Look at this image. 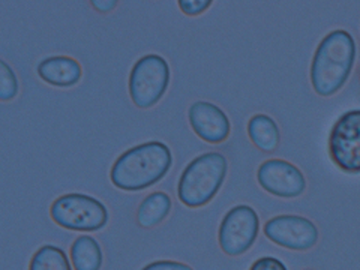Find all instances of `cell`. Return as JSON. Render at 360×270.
Segmentation results:
<instances>
[{"instance_id": "obj_2", "label": "cell", "mask_w": 360, "mask_h": 270, "mask_svg": "<svg viewBox=\"0 0 360 270\" xmlns=\"http://www.w3.org/2000/svg\"><path fill=\"white\" fill-rule=\"evenodd\" d=\"M172 149L162 141H146L123 152L115 161L110 180L127 193L144 191L168 174L173 167Z\"/></svg>"}, {"instance_id": "obj_18", "label": "cell", "mask_w": 360, "mask_h": 270, "mask_svg": "<svg viewBox=\"0 0 360 270\" xmlns=\"http://www.w3.org/2000/svg\"><path fill=\"white\" fill-rule=\"evenodd\" d=\"M250 270H288L284 262H281L279 258L272 257V255H264L257 258V260L252 263Z\"/></svg>"}, {"instance_id": "obj_12", "label": "cell", "mask_w": 360, "mask_h": 270, "mask_svg": "<svg viewBox=\"0 0 360 270\" xmlns=\"http://www.w3.org/2000/svg\"><path fill=\"white\" fill-rule=\"evenodd\" d=\"M248 137L258 150L264 153H272L278 149L281 141V131L278 123L274 117H270L264 112L254 115L248 120Z\"/></svg>"}, {"instance_id": "obj_3", "label": "cell", "mask_w": 360, "mask_h": 270, "mask_svg": "<svg viewBox=\"0 0 360 270\" xmlns=\"http://www.w3.org/2000/svg\"><path fill=\"white\" fill-rule=\"evenodd\" d=\"M229 174V160L221 152H207L194 158L177 182V198L191 209L209 205L218 195Z\"/></svg>"}, {"instance_id": "obj_4", "label": "cell", "mask_w": 360, "mask_h": 270, "mask_svg": "<svg viewBox=\"0 0 360 270\" xmlns=\"http://www.w3.org/2000/svg\"><path fill=\"white\" fill-rule=\"evenodd\" d=\"M51 219L62 229L82 233L103 230L108 224L110 213L103 201L86 194H65L53 201Z\"/></svg>"}, {"instance_id": "obj_1", "label": "cell", "mask_w": 360, "mask_h": 270, "mask_svg": "<svg viewBox=\"0 0 360 270\" xmlns=\"http://www.w3.org/2000/svg\"><path fill=\"white\" fill-rule=\"evenodd\" d=\"M356 58L357 45L350 32H329L317 45L311 60L309 80L314 92L321 98L341 92L354 70Z\"/></svg>"}, {"instance_id": "obj_8", "label": "cell", "mask_w": 360, "mask_h": 270, "mask_svg": "<svg viewBox=\"0 0 360 270\" xmlns=\"http://www.w3.org/2000/svg\"><path fill=\"white\" fill-rule=\"evenodd\" d=\"M266 238L276 246L290 251L305 252L319 243L317 224L307 217L283 213L270 218L263 227Z\"/></svg>"}, {"instance_id": "obj_16", "label": "cell", "mask_w": 360, "mask_h": 270, "mask_svg": "<svg viewBox=\"0 0 360 270\" xmlns=\"http://www.w3.org/2000/svg\"><path fill=\"white\" fill-rule=\"evenodd\" d=\"M20 92V83L17 74L4 59H0V101L9 103L17 98Z\"/></svg>"}, {"instance_id": "obj_19", "label": "cell", "mask_w": 360, "mask_h": 270, "mask_svg": "<svg viewBox=\"0 0 360 270\" xmlns=\"http://www.w3.org/2000/svg\"><path fill=\"white\" fill-rule=\"evenodd\" d=\"M141 270H194L186 263H180L174 260H158L146 264Z\"/></svg>"}, {"instance_id": "obj_6", "label": "cell", "mask_w": 360, "mask_h": 270, "mask_svg": "<svg viewBox=\"0 0 360 270\" xmlns=\"http://www.w3.org/2000/svg\"><path fill=\"white\" fill-rule=\"evenodd\" d=\"M260 233V217L250 205H238L225 213L218 230V243L229 257L246 254Z\"/></svg>"}, {"instance_id": "obj_5", "label": "cell", "mask_w": 360, "mask_h": 270, "mask_svg": "<svg viewBox=\"0 0 360 270\" xmlns=\"http://www.w3.org/2000/svg\"><path fill=\"white\" fill-rule=\"evenodd\" d=\"M172 80L170 65L161 54H146L134 63L129 74V96L135 107H155L168 90Z\"/></svg>"}, {"instance_id": "obj_14", "label": "cell", "mask_w": 360, "mask_h": 270, "mask_svg": "<svg viewBox=\"0 0 360 270\" xmlns=\"http://www.w3.org/2000/svg\"><path fill=\"white\" fill-rule=\"evenodd\" d=\"M104 252L99 242L92 236H78L71 245V266L74 270H101Z\"/></svg>"}, {"instance_id": "obj_10", "label": "cell", "mask_w": 360, "mask_h": 270, "mask_svg": "<svg viewBox=\"0 0 360 270\" xmlns=\"http://www.w3.org/2000/svg\"><path fill=\"white\" fill-rule=\"evenodd\" d=\"M188 120L194 134L209 144H222L231 134V122L225 111L209 101H197L188 108Z\"/></svg>"}, {"instance_id": "obj_11", "label": "cell", "mask_w": 360, "mask_h": 270, "mask_svg": "<svg viewBox=\"0 0 360 270\" xmlns=\"http://www.w3.org/2000/svg\"><path fill=\"white\" fill-rule=\"evenodd\" d=\"M37 72L44 83L60 89L75 86L83 75L82 65L70 56H51L42 59L37 66Z\"/></svg>"}, {"instance_id": "obj_13", "label": "cell", "mask_w": 360, "mask_h": 270, "mask_svg": "<svg viewBox=\"0 0 360 270\" xmlns=\"http://www.w3.org/2000/svg\"><path fill=\"white\" fill-rule=\"evenodd\" d=\"M173 209V201L170 195L156 191V193L144 197L137 209V222L143 229H153L161 225Z\"/></svg>"}, {"instance_id": "obj_7", "label": "cell", "mask_w": 360, "mask_h": 270, "mask_svg": "<svg viewBox=\"0 0 360 270\" xmlns=\"http://www.w3.org/2000/svg\"><path fill=\"white\" fill-rule=\"evenodd\" d=\"M329 156L341 172L360 174V108L338 117L329 134Z\"/></svg>"}, {"instance_id": "obj_20", "label": "cell", "mask_w": 360, "mask_h": 270, "mask_svg": "<svg viewBox=\"0 0 360 270\" xmlns=\"http://www.w3.org/2000/svg\"><path fill=\"white\" fill-rule=\"evenodd\" d=\"M90 5H92L98 13L107 14V13H111V11L119 5V2L117 0H92Z\"/></svg>"}, {"instance_id": "obj_15", "label": "cell", "mask_w": 360, "mask_h": 270, "mask_svg": "<svg viewBox=\"0 0 360 270\" xmlns=\"http://www.w3.org/2000/svg\"><path fill=\"white\" fill-rule=\"evenodd\" d=\"M29 270H72V266L59 246L44 245L33 254Z\"/></svg>"}, {"instance_id": "obj_22", "label": "cell", "mask_w": 360, "mask_h": 270, "mask_svg": "<svg viewBox=\"0 0 360 270\" xmlns=\"http://www.w3.org/2000/svg\"><path fill=\"white\" fill-rule=\"evenodd\" d=\"M303 270H314V269H303Z\"/></svg>"}, {"instance_id": "obj_17", "label": "cell", "mask_w": 360, "mask_h": 270, "mask_svg": "<svg viewBox=\"0 0 360 270\" xmlns=\"http://www.w3.org/2000/svg\"><path fill=\"white\" fill-rule=\"evenodd\" d=\"M180 11L188 17H197L212 6L210 0H179L177 2Z\"/></svg>"}, {"instance_id": "obj_21", "label": "cell", "mask_w": 360, "mask_h": 270, "mask_svg": "<svg viewBox=\"0 0 360 270\" xmlns=\"http://www.w3.org/2000/svg\"><path fill=\"white\" fill-rule=\"evenodd\" d=\"M357 75H359V80H360V66H359V70H357Z\"/></svg>"}, {"instance_id": "obj_9", "label": "cell", "mask_w": 360, "mask_h": 270, "mask_svg": "<svg viewBox=\"0 0 360 270\" xmlns=\"http://www.w3.org/2000/svg\"><path fill=\"white\" fill-rule=\"evenodd\" d=\"M257 182L267 194L276 198H299L308 188L307 177L297 165L290 161L272 158L258 165Z\"/></svg>"}]
</instances>
